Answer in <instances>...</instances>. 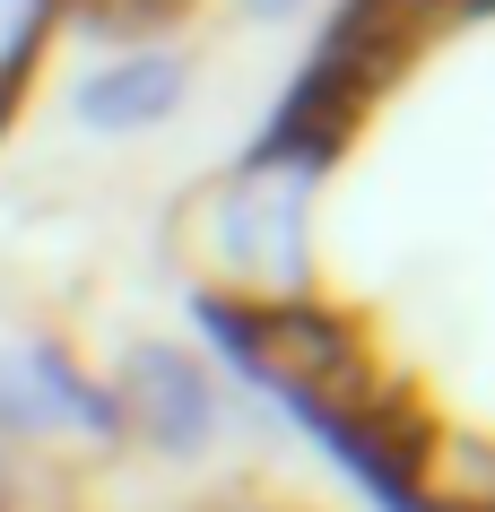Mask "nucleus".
I'll return each mask as SVG.
<instances>
[{"instance_id":"1","label":"nucleus","mask_w":495,"mask_h":512,"mask_svg":"<svg viewBox=\"0 0 495 512\" xmlns=\"http://www.w3.org/2000/svg\"><path fill=\"white\" fill-rule=\"evenodd\" d=\"M304 183L313 174H296V165L244 157L226 183L192 200V252L218 278L209 296H235V304L304 296Z\"/></svg>"},{"instance_id":"2","label":"nucleus","mask_w":495,"mask_h":512,"mask_svg":"<svg viewBox=\"0 0 495 512\" xmlns=\"http://www.w3.org/2000/svg\"><path fill=\"white\" fill-rule=\"evenodd\" d=\"M113 408H122V434H148L157 452H200L218 434V382L200 374L183 348H157V339H139L122 356Z\"/></svg>"},{"instance_id":"3","label":"nucleus","mask_w":495,"mask_h":512,"mask_svg":"<svg viewBox=\"0 0 495 512\" xmlns=\"http://www.w3.org/2000/svg\"><path fill=\"white\" fill-rule=\"evenodd\" d=\"M183 96H192V61L174 53V44H131L122 61H105V70L79 79L70 113H79V131H96V139H131V131L174 122Z\"/></svg>"},{"instance_id":"4","label":"nucleus","mask_w":495,"mask_h":512,"mask_svg":"<svg viewBox=\"0 0 495 512\" xmlns=\"http://www.w3.org/2000/svg\"><path fill=\"white\" fill-rule=\"evenodd\" d=\"M192 0H53V27H79L96 44H139V35L174 27Z\"/></svg>"},{"instance_id":"5","label":"nucleus","mask_w":495,"mask_h":512,"mask_svg":"<svg viewBox=\"0 0 495 512\" xmlns=\"http://www.w3.org/2000/svg\"><path fill=\"white\" fill-rule=\"evenodd\" d=\"M44 434H53V417L35 400L27 365H18V348H0V443H44Z\"/></svg>"},{"instance_id":"6","label":"nucleus","mask_w":495,"mask_h":512,"mask_svg":"<svg viewBox=\"0 0 495 512\" xmlns=\"http://www.w3.org/2000/svg\"><path fill=\"white\" fill-rule=\"evenodd\" d=\"M44 27H53V0H0V87H18V70L35 61Z\"/></svg>"},{"instance_id":"7","label":"nucleus","mask_w":495,"mask_h":512,"mask_svg":"<svg viewBox=\"0 0 495 512\" xmlns=\"http://www.w3.org/2000/svg\"><path fill=\"white\" fill-rule=\"evenodd\" d=\"M235 9H244V18H252V27H278V18H296V9H304V0H235Z\"/></svg>"}]
</instances>
